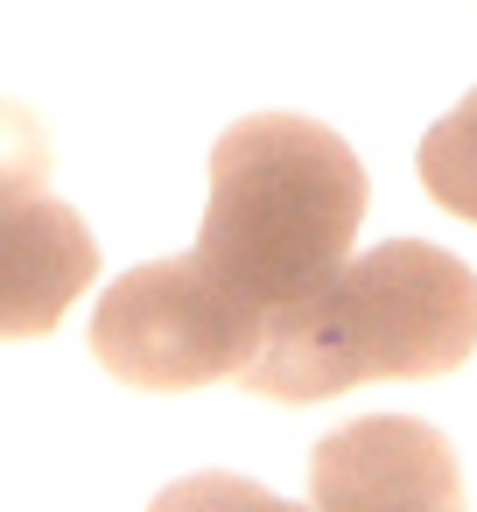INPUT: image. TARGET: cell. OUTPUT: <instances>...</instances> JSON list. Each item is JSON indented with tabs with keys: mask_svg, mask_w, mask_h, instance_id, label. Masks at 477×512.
Listing matches in <instances>:
<instances>
[{
	"mask_svg": "<svg viewBox=\"0 0 477 512\" xmlns=\"http://www.w3.org/2000/svg\"><path fill=\"white\" fill-rule=\"evenodd\" d=\"M477 351V274L421 239H386L344 260L316 295L267 316L246 393L302 407L365 379H435Z\"/></svg>",
	"mask_w": 477,
	"mask_h": 512,
	"instance_id": "6da1fadb",
	"label": "cell"
},
{
	"mask_svg": "<svg viewBox=\"0 0 477 512\" xmlns=\"http://www.w3.org/2000/svg\"><path fill=\"white\" fill-rule=\"evenodd\" d=\"M365 225V169L344 134L302 113H246L211 148L197 260L260 316L316 295Z\"/></svg>",
	"mask_w": 477,
	"mask_h": 512,
	"instance_id": "7a4b0ae2",
	"label": "cell"
},
{
	"mask_svg": "<svg viewBox=\"0 0 477 512\" xmlns=\"http://www.w3.org/2000/svg\"><path fill=\"white\" fill-rule=\"evenodd\" d=\"M260 337L267 316L197 253L120 274L92 309V358L141 393H197L211 379H239Z\"/></svg>",
	"mask_w": 477,
	"mask_h": 512,
	"instance_id": "3957f363",
	"label": "cell"
},
{
	"mask_svg": "<svg viewBox=\"0 0 477 512\" xmlns=\"http://www.w3.org/2000/svg\"><path fill=\"white\" fill-rule=\"evenodd\" d=\"M316 512H463L456 449L414 414H365L316 442L309 456Z\"/></svg>",
	"mask_w": 477,
	"mask_h": 512,
	"instance_id": "277c9868",
	"label": "cell"
},
{
	"mask_svg": "<svg viewBox=\"0 0 477 512\" xmlns=\"http://www.w3.org/2000/svg\"><path fill=\"white\" fill-rule=\"evenodd\" d=\"M92 281H99V239L71 204L57 197L0 204V344L50 337Z\"/></svg>",
	"mask_w": 477,
	"mask_h": 512,
	"instance_id": "5b68a950",
	"label": "cell"
},
{
	"mask_svg": "<svg viewBox=\"0 0 477 512\" xmlns=\"http://www.w3.org/2000/svg\"><path fill=\"white\" fill-rule=\"evenodd\" d=\"M421 190L449 218L477 225V92H463V106L421 134Z\"/></svg>",
	"mask_w": 477,
	"mask_h": 512,
	"instance_id": "8992f818",
	"label": "cell"
},
{
	"mask_svg": "<svg viewBox=\"0 0 477 512\" xmlns=\"http://www.w3.org/2000/svg\"><path fill=\"white\" fill-rule=\"evenodd\" d=\"M148 512H316V505H295V498H281L239 470H197V477L162 484Z\"/></svg>",
	"mask_w": 477,
	"mask_h": 512,
	"instance_id": "52a82bcc",
	"label": "cell"
},
{
	"mask_svg": "<svg viewBox=\"0 0 477 512\" xmlns=\"http://www.w3.org/2000/svg\"><path fill=\"white\" fill-rule=\"evenodd\" d=\"M50 183V134L29 106L0 99V204H22V197H43Z\"/></svg>",
	"mask_w": 477,
	"mask_h": 512,
	"instance_id": "ba28073f",
	"label": "cell"
}]
</instances>
